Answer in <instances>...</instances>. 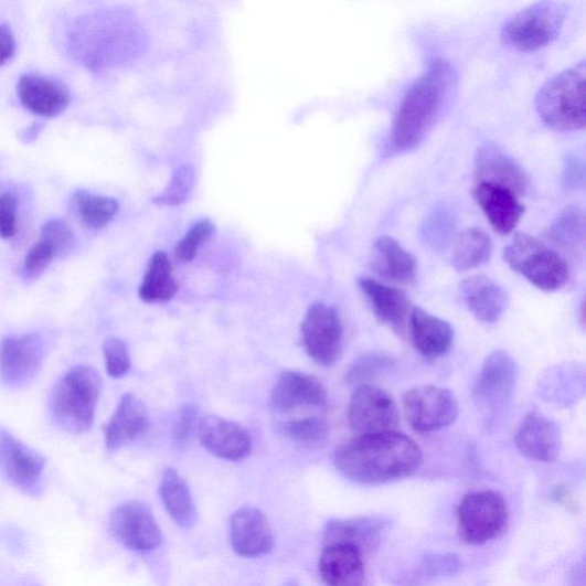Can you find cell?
<instances>
[{
	"label": "cell",
	"mask_w": 586,
	"mask_h": 586,
	"mask_svg": "<svg viewBox=\"0 0 586 586\" xmlns=\"http://www.w3.org/2000/svg\"><path fill=\"white\" fill-rule=\"evenodd\" d=\"M339 472L361 484H381L415 473L423 462L419 447L395 430L360 437L339 446L333 455Z\"/></svg>",
	"instance_id": "6da1fadb"
},
{
	"label": "cell",
	"mask_w": 586,
	"mask_h": 586,
	"mask_svg": "<svg viewBox=\"0 0 586 586\" xmlns=\"http://www.w3.org/2000/svg\"><path fill=\"white\" fill-rule=\"evenodd\" d=\"M456 73L446 60L431 61L401 103L391 131L393 152L416 148L434 127L455 85Z\"/></svg>",
	"instance_id": "7a4b0ae2"
},
{
	"label": "cell",
	"mask_w": 586,
	"mask_h": 586,
	"mask_svg": "<svg viewBox=\"0 0 586 586\" xmlns=\"http://www.w3.org/2000/svg\"><path fill=\"white\" fill-rule=\"evenodd\" d=\"M102 391L103 380L95 367L83 364L72 367L50 395L53 423L70 434H86L94 427Z\"/></svg>",
	"instance_id": "3957f363"
},
{
	"label": "cell",
	"mask_w": 586,
	"mask_h": 586,
	"mask_svg": "<svg viewBox=\"0 0 586 586\" xmlns=\"http://www.w3.org/2000/svg\"><path fill=\"white\" fill-rule=\"evenodd\" d=\"M585 61L555 75L537 92L536 110L544 125L568 132L585 128L586 66Z\"/></svg>",
	"instance_id": "277c9868"
},
{
	"label": "cell",
	"mask_w": 586,
	"mask_h": 586,
	"mask_svg": "<svg viewBox=\"0 0 586 586\" xmlns=\"http://www.w3.org/2000/svg\"><path fill=\"white\" fill-rule=\"evenodd\" d=\"M508 265L543 291L563 289L569 280L565 259L537 238L516 234L504 251Z\"/></svg>",
	"instance_id": "5b68a950"
},
{
	"label": "cell",
	"mask_w": 586,
	"mask_h": 586,
	"mask_svg": "<svg viewBox=\"0 0 586 586\" xmlns=\"http://www.w3.org/2000/svg\"><path fill=\"white\" fill-rule=\"evenodd\" d=\"M566 17L567 9L558 0H539L505 22L502 40L521 52L541 50L558 39Z\"/></svg>",
	"instance_id": "8992f818"
},
{
	"label": "cell",
	"mask_w": 586,
	"mask_h": 586,
	"mask_svg": "<svg viewBox=\"0 0 586 586\" xmlns=\"http://www.w3.org/2000/svg\"><path fill=\"white\" fill-rule=\"evenodd\" d=\"M509 513L507 501L499 491L469 493L458 508L461 539L473 545L498 539L508 526Z\"/></svg>",
	"instance_id": "52a82bcc"
},
{
	"label": "cell",
	"mask_w": 586,
	"mask_h": 586,
	"mask_svg": "<svg viewBox=\"0 0 586 586\" xmlns=\"http://www.w3.org/2000/svg\"><path fill=\"white\" fill-rule=\"evenodd\" d=\"M303 348L321 366H331L341 359L344 347V328L334 307L315 302L301 323Z\"/></svg>",
	"instance_id": "ba28073f"
},
{
	"label": "cell",
	"mask_w": 586,
	"mask_h": 586,
	"mask_svg": "<svg viewBox=\"0 0 586 586\" xmlns=\"http://www.w3.org/2000/svg\"><path fill=\"white\" fill-rule=\"evenodd\" d=\"M519 367L505 351L492 352L483 362L473 396L476 403L491 416L502 413L515 393Z\"/></svg>",
	"instance_id": "9c48e42d"
},
{
	"label": "cell",
	"mask_w": 586,
	"mask_h": 586,
	"mask_svg": "<svg viewBox=\"0 0 586 586\" xmlns=\"http://www.w3.org/2000/svg\"><path fill=\"white\" fill-rule=\"evenodd\" d=\"M405 415L419 434H429L455 423L459 407L454 393L447 388L425 385L408 391L404 398Z\"/></svg>",
	"instance_id": "30bf717a"
},
{
	"label": "cell",
	"mask_w": 586,
	"mask_h": 586,
	"mask_svg": "<svg viewBox=\"0 0 586 586\" xmlns=\"http://www.w3.org/2000/svg\"><path fill=\"white\" fill-rule=\"evenodd\" d=\"M46 467L45 457L18 440L0 427V475L26 496L38 497L42 491Z\"/></svg>",
	"instance_id": "8fae6325"
},
{
	"label": "cell",
	"mask_w": 586,
	"mask_h": 586,
	"mask_svg": "<svg viewBox=\"0 0 586 586\" xmlns=\"http://www.w3.org/2000/svg\"><path fill=\"white\" fill-rule=\"evenodd\" d=\"M398 422V409L387 392L369 384L356 387L349 406V423L356 434L394 430Z\"/></svg>",
	"instance_id": "7c38bea8"
},
{
	"label": "cell",
	"mask_w": 586,
	"mask_h": 586,
	"mask_svg": "<svg viewBox=\"0 0 586 586\" xmlns=\"http://www.w3.org/2000/svg\"><path fill=\"white\" fill-rule=\"evenodd\" d=\"M110 532L119 543L140 553L156 551L163 543L162 531L151 510L138 501L127 502L113 511Z\"/></svg>",
	"instance_id": "4fadbf2b"
},
{
	"label": "cell",
	"mask_w": 586,
	"mask_h": 586,
	"mask_svg": "<svg viewBox=\"0 0 586 586\" xmlns=\"http://www.w3.org/2000/svg\"><path fill=\"white\" fill-rule=\"evenodd\" d=\"M44 356L38 333L8 337L0 347V380L9 387L25 385L39 374Z\"/></svg>",
	"instance_id": "5bb4252c"
},
{
	"label": "cell",
	"mask_w": 586,
	"mask_h": 586,
	"mask_svg": "<svg viewBox=\"0 0 586 586\" xmlns=\"http://www.w3.org/2000/svg\"><path fill=\"white\" fill-rule=\"evenodd\" d=\"M198 437L207 451L231 461L245 459L253 449V439L248 429L220 416H206L200 419Z\"/></svg>",
	"instance_id": "9a60e30c"
},
{
	"label": "cell",
	"mask_w": 586,
	"mask_h": 586,
	"mask_svg": "<svg viewBox=\"0 0 586 586\" xmlns=\"http://www.w3.org/2000/svg\"><path fill=\"white\" fill-rule=\"evenodd\" d=\"M514 441L523 456L543 462L557 460L563 447L561 427L539 411L523 419Z\"/></svg>",
	"instance_id": "2e32d148"
},
{
	"label": "cell",
	"mask_w": 586,
	"mask_h": 586,
	"mask_svg": "<svg viewBox=\"0 0 586 586\" xmlns=\"http://www.w3.org/2000/svg\"><path fill=\"white\" fill-rule=\"evenodd\" d=\"M475 181L500 184L519 196L530 190V177L526 171L496 143L483 145L477 151Z\"/></svg>",
	"instance_id": "e0dca14e"
},
{
	"label": "cell",
	"mask_w": 586,
	"mask_h": 586,
	"mask_svg": "<svg viewBox=\"0 0 586 586\" xmlns=\"http://www.w3.org/2000/svg\"><path fill=\"white\" fill-rule=\"evenodd\" d=\"M231 543L244 558L260 557L274 547V534L266 515L255 508H242L231 518Z\"/></svg>",
	"instance_id": "ac0fdd59"
},
{
	"label": "cell",
	"mask_w": 586,
	"mask_h": 586,
	"mask_svg": "<svg viewBox=\"0 0 586 586\" xmlns=\"http://www.w3.org/2000/svg\"><path fill=\"white\" fill-rule=\"evenodd\" d=\"M327 403L328 392L319 380L292 370L280 375L270 394L273 409L280 413L323 407Z\"/></svg>",
	"instance_id": "d6986e66"
},
{
	"label": "cell",
	"mask_w": 586,
	"mask_h": 586,
	"mask_svg": "<svg viewBox=\"0 0 586 586\" xmlns=\"http://www.w3.org/2000/svg\"><path fill=\"white\" fill-rule=\"evenodd\" d=\"M17 90L21 105L28 111L45 118L63 114L72 100L66 86L38 74L22 75Z\"/></svg>",
	"instance_id": "ffe728a7"
},
{
	"label": "cell",
	"mask_w": 586,
	"mask_h": 586,
	"mask_svg": "<svg viewBox=\"0 0 586 586\" xmlns=\"http://www.w3.org/2000/svg\"><path fill=\"white\" fill-rule=\"evenodd\" d=\"M473 198L493 230L511 233L523 217L524 206L513 191L489 182H477Z\"/></svg>",
	"instance_id": "44dd1931"
},
{
	"label": "cell",
	"mask_w": 586,
	"mask_h": 586,
	"mask_svg": "<svg viewBox=\"0 0 586 586\" xmlns=\"http://www.w3.org/2000/svg\"><path fill=\"white\" fill-rule=\"evenodd\" d=\"M390 524L391 520L381 515L334 519L327 523L324 542L349 544L359 548L363 555L370 554L379 548Z\"/></svg>",
	"instance_id": "7402d4cb"
},
{
	"label": "cell",
	"mask_w": 586,
	"mask_h": 586,
	"mask_svg": "<svg viewBox=\"0 0 586 586\" xmlns=\"http://www.w3.org/2000/svg\"><path fill=\"white\" fill-rule=\"evenodd\" d=\"M459 295L469 311L482 323L496 324L504 316L509 296L487 276H470L459 286Z\"/></svg>",
	"instance_id": "603a6c76"
},
{
	"label": "cell",
	"mask_w": 586,
	"mask_h": 586,
	"mask_svg": "<svg viewBox=\"0 0 586 586\" xmlns=\"http://www.w3.org/2000/svg\"><path fill=\"white\" fill-rule=\"evenodd\" d=\"M319 571L328 585H362L365 577L363 553L349 544H327L320 557Z\"/></svg>",
	"instance_id": "cb8c5ba5"
},
{
	"label": "cell",
	"mask_w": 586,
	"mask_h": 586,
	"mask_svg": "<svg viewBox=\"0 0 586 586\" xmlns=\"http://www.w3.org/2000/svg\"><path fill=\"white\" fill-rule=\"evenodd\" d=\"M149 426L147 408L135 394L121 396L105 429L107 448L115 451L141 437Z\"/></svg>",
	"instance_id": "d4e9b609"
},
{
	"label": "cell",
	"mask_w": 586,
	"mask_h": 586,
	"mask_svg": "<svg viewBox=\"0 0 586 586\" xmlns=\"http://www.w3.org/2000/svg\"><path fill=\"white\" fill-rule=\"evenodd\" d=\"M358 284L382 323L395 330L405 326L413 310L412 301L406 292L386 286L372 277H361Z\"/></svg>",
	"instance_id": "484cf974"
},
{
	"label": "cell",
	"mask_w": 586,
	"mask_h": 586,
	"mask_svg": "<svg viewBox=\"0 0 586 586\" xmlns=\"http://www.w3.org/2000/svg\"><path fill=\"white\" fill-rule=\"evenodd\" d=\"M409 326L413 344L423 356L436 359L451 350L455 331L445 320L415 307L409 316Z\"/></svg>",
	"instance_id": "4316f807"
},
{
	"label": "cell",
	"mask_w": 586,
	"mask_h": 586,
	"mask_svg": "<svg viewBox=\"0 0 586 586\" xmlns=\"http://www.w3.org/2000/svg\"><path fill=\"white\" fill-rule=\"evenodd\" d=\"M374 264L376 271L390 281L408 285L416 279V258L391 236H381L375 242Z\"/></svg>",
	"instance_id": "83f0119b"
},
{
	"label": "cell",
	"mask_w": 586,
	"mask_h": 586,
	"mask_svg": "<svg viewBox=\"0 0 586 586\" xmlns=\"http://www.w3.org/2000/svg\"><path fill=\"white\" fill-rule=\"evenodd\" d=\"M162 502L178 526L190 530L198 521V510L187 481L172 468L164 470L160 484Z\"/></svg>",
	"instance_id": "f1b7e54d"
},
{
	"label": "cell",
	"mask_w": 586,
	"mask_h": 586,
	"mask_svg": "<svg viewBox=\"0 0 586 586\" xmlns=\"http://www.w3.org/2000/svg\"><path fill=\"white\" fill-rule=\"evenodd\" d=\"M177 291L178 284L168 254L163 252L153 254L139 289L141 300L148 303L167 302Z\"/></svg>",
	"instance_id": "f546056e"
},
{
	"label": "cell",
	"mask_w": 586,
	"mask_h": 586,
	"mask_svg": "<svg viewBox=\"0 0 586 586\" xmlns=\"http://www.w3.org/2000/svg\"><path fill=\"white\" fill-rule=\"evenodd\" d=\"M492 252L490 236L479 227L462 231L455 244L451 263L458 271L477 268L489 262Z\"/></svg>",
	"instance_id": "4dcf8cb0"
},
{
	"label": "cell",
	"mask_w": 586,
	"mask_h": 586,
	"mask_svg": "<svg viewBox=\"0 0 586 586\" xmlns=\"http://www.w3.org/2000/svg\"><path fill=\"white\" fill-rule=\"evenodd\" d=\"M540 386L542 395L548 401L568 406L584 393V370L576 365H562L551 370Z\"/></svg>",
	"instance_id": "1f68e13d"
},
{
	"label": "cell",
	"mask_w": 586,
	"mask_h": 586,
	"mask_svg": "<svg viewBox=\"0 0 586 586\" xmlns=\"http://www.w3.org/2000/svg\"><path fill=\"white\" fill-rule=\"evenodd\" d=\"M74 205L81 222L90 230H102L113 222L118 212V203L108 196L77 191Z\"/></svg>",
	"instance_id": "d6a6232c"
},
{
	"label": "cell",
	"mask_w": 586,
	"mask_h": 586,
	"mask_svg": "<svg viewBox=\"0 0 586 586\" xmlns=\"http://www.w3.org/2000/svg\"><path fill=\"white\" fill-rule=\"evenodd\" d=\"M395 366V360L383 352H369L356 358L349 366L345 380L352 385H363L388 373Z\"/></svg>",
	"instance_id": "836d02e7"
},
{
	"label": "cell",
	"mask_w": 586,
	"mask_h": 586,
	"mask_svg": "<svg viewBox=\"0 0 586 586\" xmlns=\"http://www.w3.org/2000/svg\"><path fill=\"white\" fill-rule=\"evenodd\" d=\"M585 213L575 205L567 206L548 230V237L563 246H576L584 242Z\"/></svg>",
	"instance_id": "e575fe53"
},
{
	"label": "cell",
	"mask_w": 586,
	"mask_h": 586,
	"mask_svg": "<svg viewBox=\"0 0 586 586\" xmlns=\"http://www.w3.org/2000/svg\"><path fill=\"white\" fill-rule=\"evenodd\" d=\"M195 169L191 164L178 168L172 175L169 187L152 199L153 204L175 206L182 204L191 195L195 184Z\"/></svg>",
	"instance_id": "d590c367"
},
{
	"label": "cell",
	"mask_w": 586,
	"mask_h": 586,
	"mask_svg": "<svg viewBox=\"0 0 586 586\" xmlns=\"http://www.w3.org/2000/svg\"><path fill=\"white\" fill-rule=\"evenodd\" d=\"M455 217L446 207L437 209L423 225L425 241L435 248H445L455 230Z\"/></svg>",
	"instance_id": "8d00e7d4"
},
{
	"label": "cell",
	"mask_w": 586,
	"mask_h": 586,
	"mask_svg": "<svg viewBox=\"0 0 586 586\" xmlns=\"http://www.w3.org/2000/svg\"><path fill=\"white\" fill-rule=\"evenodd\" d=\"M215 231L214 224L209 220L196 222L184 237L178 242L174 251L175 259L182 264L195 259L201 246L207 242Z\"/></svg>",
	"instance_id": "74e56055"
},
{
	"label": "cell",
	"mask_w": 586,
	"mask_h": 586,
	"mask_svg": "<svg viewBox=\"0 0 586 586\" xmlns=\"http://www.w3.org/2000/svg\"><path fill=\"white\" fill-rule=\"evenodd\" d=\"M284 434L300 444L313 445L323 441L329 435L328 423L319 417H308L284 424Z\"/></svg>",
	"instance_id": "f35d334b"
},
{
	"label": "cell",
	"mask_w": 586,
	"mask_h": 586,
	"mask_svg": "<svg viewBox=\"0 0 586 586\" xmlns=\"http://www.w3.org/2000/svg\"><path fill=\"white\" fill-rule=\"evenodd\" d=\"M107 373L111 379L125 377L131 369V356L128 345L117 337H109L104 343Z\"/></svg>",
	"instance_id": "ab89813d"
},
{
	"label": "cell",
	"mask_w": 586,
	"mask_h": 586,
	"mask_svg": "<svg viewBox=\"0 0 586 586\" xmlns=\"http://www.w3.org/2000/svg\"><path fill=\"white\" fill-rule=\"evenodd\" d=\"M41 239L51 246L55 257H64L72 252L74 233L64 221L52 220L43 226Z\"/></svg>",
	"instance_id": "60d3db41"
},
{
	"label": "cell",
	"mask_w": 586,
	"mask_h": 586,
	"mask_svg": "<svg viewBox=\"0 0 586 586\" xmlns=\"http://www.w3.org/2000/svg\"><path fill=\"white\" fill-rule=\"evenodd\" d=\"M198 427V411L193 405H183L178 412L173 427V440L178 447H183L191 440Z\"/></svg>",
	"instance_id": "b9f144b4"
},
{
	"label": "cell",
	"mask_w": 586,
	"mask_h": 586,
	"mask_svg": "<svg viewBox=\"0 0 586 586\" xmlns=\"http://www.w3.org/2000/svg\"><path fill=\"white\" fill-rule=\"evenodd\" d=\"M54 258L56 257L51 246L45 241L40 239L25 257L24 271L26 276H39L50 266Z\"/></svg>",
	"instance_id": "7bdbcfd3"
},
{
	"label": "cell",
	"mask_w": 586,
	"mask_h": 586,
	"mask_svg": "<svg viewBox=\"0 0 586 586\" xmlns=\"http://www.w3.org/2000/svg\"><path fill=\"white\" fill-rule=\"evenodd\" d=\"M460 562L452 554H429L423 562L422 572L426 577L452 575L458 572Z\"/></svg>",
	"instance_id": "ee69618b"
},
{
	"label": "cell",
	"mask_w": 586,
	"mask_h": 586,
	"mask_svg": "<svg viewBox=\"0 0 586 586\" xmlns=\"http://www.w3.org/2000/svg\"><path fill=\"white\" fill-rule=\"evenodd\" d=\"M18 201L10 193L0 194V237L12 238L17 233Z\"/></svg>",
	"instance_id": "f6af8a7d"
},
{
	"label": "cell",
	"mask_w": 586,
	"mask_h": 586,
	"mask_svg": "<svg viewBox=\"0 0 586 586\" xmlns=\"http://www.w3.org/2000/svg\"><path fill=\"white\" fill-rule=\"evenodd\" d=\"M17 52V40L8 24H0V67L9 63Z\"/></svg>",
	"instance_id": "bcb514c9"
},
{
	"label": "cell",
	"mask_w": 586,
	"mask_h": 586,
	"mask_svg": "<svg viewBox=\"0 0 586 586\" xmlns=\"http://www.w3.org/2000/svg\"><path fill=\"white\" fill-rule=\"evenodd\" d=\"M565 181L568 188H578L584 181V167L576 158H568L565 167Z\"/></svg>",
	"instance_id": "7dc6e473"
}]
</instances>
